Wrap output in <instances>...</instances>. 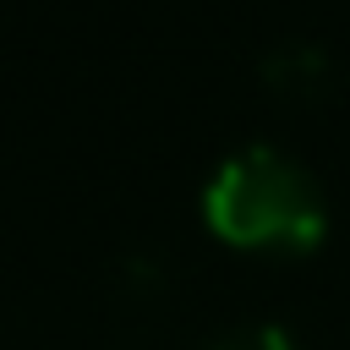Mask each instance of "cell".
<instances>
[{"label":"cell","mask_w":350,"mask_h":350,"mask_svg":"<svg viewBox=\"0 0 350 350\" xmlns=\"http://www.w3.org/2000/svg\"><path fill=\"white\" fill-rule=\"evenodd\" d=\"M202 224L241 252H312L328 235L323 186L284 148H235L202 186Z\"/></svg>","instance_id":"1"},{"label":"cell","mask_w":350,"mask_h":350,"mask_svg":"<svg viewBox=\"0 0 350 350\" xmlns=\"http://www.w3.org/2000/svg\"><path fill=\"white\" fill-rule=\"evenodd\" d=\"M262 82L279 98H317L328 88V55L317 44H279L262 60Z\"/></svg>","instance_id":"2"},{"label":"cell","mask_w":350,"mask_h":350,"mask_svg":"<svg viewBox=\"0 0 350 350\" xmlns=\"http://www.w3.org/2000/svg\"><path fill=\"white\" fill-rule=\"evenodd\" d=\"M202 350H295V339L279 323H246V328H230V334L208 339Z\"/></svg>","instance_id":"3"}]
</instances>
